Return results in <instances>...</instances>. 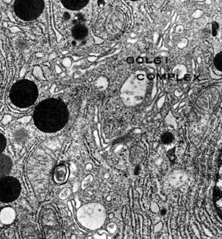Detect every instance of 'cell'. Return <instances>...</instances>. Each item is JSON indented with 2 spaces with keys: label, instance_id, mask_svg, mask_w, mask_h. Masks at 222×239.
Here are the masks:
<instances>
[{
  "label": "cell",
  "instance_id": "cell-1",
  "mask_svg": "<svg viewBox=\"0 0 222 239\" xmlns=\"http://www.w3.org/2000/svg\"><path fill=\"white\" fill-rule=\"evenodd\" d=\"M68 119L66 105L58 100L47 99L36 107L33 114L35 125L40 130L54 132L61 130Z\"/></svg>",
  "mask_w": 222,
  "mask_h": 239
},
{
  "label": "cell",
  "instance_id": "cell-2",
  "mask_svg": "<svg viewBox=\"0 0 222 239\" xmlns=\"http://www.w3.org/2000/svg\"><path fill=\"white\" fill-rule=\"evenodd\" d=\"M106 210L102 205L90 203L82 206L76 210L78 223L86 229L97 230L103 224L106 220Z\"/></svg>",
  "mask_w": 222,
  "mask_h": 239
},
{
  "label": "cell",
  "instance_id": "cell-3",
  "mask_svg": "<svg viewBox=\"0 0 222 239\" xmlns=\"http://www.w3.org/2000/svg\"><path fill=\"white\" fill-rule=\"evenodd\" d=\"M45 8L44 0H15V15L24 21H32L38 18Z\"/></svg>",
  "mask_w": 222,
  "mask_h": 239
},
{
  "label": "cell",
  "instance_id": "cell-4",
  "mask_svg": "<svg viewBox=\"0 0 222 239\" xmlns=\"http://www.w3.org/2000/svg\"><path fill=\"white\" fill-rule=\"evenodd\" d=\"M8 185V184L5 176L2 177L1 181H0V190H8L0 192H1V201H2V202L10 203L16 200L14 195L12 193V192H11V190L15 192H17L19 194L21 192V186H20L19 181L16 183L15 186L12 187L11 189L10 188L9 186Z\"/></svg>",
  "mask_w": 222,
  "mask_h": 239
},
{
  "label": "cell",
  "instance_id": "cell-5",
  "mask_svg": "<svg viewBox=\"0 0 222 239\" xmlns=\"http://www.w3.org/2000/svg\"><path fill=\"white\" fill-rule=\"evenodd\" d=\"M69 175L70 172L68 167L64 164H58L53 170V180L57 184L61 185L66 183L69 178Z\"/></svg>",
  "mask_w": 222,
  "mask_h": 239
},
{
  "label": "cell",
  "instance_id": "cell-6",
  "mask_svg": "<svg viewBox=\"0 0 222 239\" xmlns=\"http://www.w3.org/2000/svg\"><path fill=\"white\" fill-rule=\"evenodd\" d=\"M16 218V212L15 209L11 206L4 207L0 213V222L5 225L12 224Z\"/></svg>",
  "mask_w": 222,
  "mask_h": 239
},
{
  "label": "cell",
  "instance_id": "cell-7",
  "mask_svg": "<svg viewBox=\"0 0 222 239\" xmlns=\"http://www.w3.org/2000/svg\"><path fill=\"white\" fill-rule=\"evenodd\" d=\"M90 0H61V3L67 9L79 11L88 4Z\"/></svg>",
  "mask_w": 222,
  "mask_h": 239
},
{
  "label": "cell",
  "instance_id": "cell-8",
  "mask_svg": "<svg viewBox=\"0 0 222 239\" xmlns=\"http://www.w3.org/2000/svg\"><path fill=\"white\" fill-rule=\"evenodd\" d=\"M87 34H88V29L86 25L83 24H76L72 29V36L76 40H83L87 36Z\"/></svg>",
  "mask_w": 222,
  "mask_h": 239
},
{
  "label": "cell",
  "instance_id": "cell-9",
  "mask_svg": "<svg viewBox=\"0 0 222 239\" xmlns=\"http://www.w3.org/2000/svg\"><path fill=\"white\" fill-rule=\"evenodd\" d=\"M4 155L5 158L6 163H4L5 162L4 161V160L1 158V163H0V176H1V178L7 176L8 174H9L10 172L11 171L12 165H13L11 158L8 155L4 154Z\"/></svg>",
  "mask_w": 222,
  "mask_h": 239
},
{
  "label": "cell",
  "instance_id": "cell-10",
  "mask_svg": "<svg viewBox=\"0 0 222 239\" xmlns=\"http://www.w3.org/2000/svg\"><path fill=\"white\" fill-rule=\"evenodd\" d=\"M93 181V176L92 174H89L86 176L84 179L82 181L81 183V187L83 190H85L86 189H87V187L90 186V184L92 183V182Z\"/></svg>",
  "mask_w": 222,
  "mask_h": 239
},
{
  "label": "cell",
  "instance_id": "cell-11",
  "mask_svg": "<svg viewBox=\"0 0 222 239\" xmlns=\"http://www.w3.org/2000/svg\"><path fill=\"white\" fill-rule=\"evenodd\" d=\"M214 64L216 69L222 71V52H219L216 55L214 59Z\"/></svg>",
  "mask_w": 222,
  "mask_h": 239
},
{
  "label": "cell",
  "instance_id": "cell-12",
  "mask_svg": "<svg viewBox=\"0 0 222 239\" xmlns=\"http://www.w3.org/2000/svg\"><path fill=\"white\" fill-rule=\"evenodd\" d=\"M71 193H72V191H71L70 188L65 187V188H63V190H61L60 191L58 194V197L62 200H65L70 196Z\"/></svg>",
  "mask_w": 222,
  "mask_h": 239
},
{
  "label": "cell",
  "instance_id": "cell-13",
  "mask_svg": "<svg viewBox=\"0 0 222 239\" xmlns=\"http://www.w3.org/2000/svg\"><path fill=\"white\" fill-rule=\"evenodd\" d=\"M1 136V146H2V153H4V151H5L6 148V145H7V142H6V139L5 137V136L4 135L1 133L0 134Z\"/></svg>",
  "mask_w": 222,
  "mask_h": 239
},
{
  "label": "cell",
  "instance_id": "cell-14",
  "mask_svg": "<svg viewBox=\"0 0 222 239\" xmlns=\"http://www.w3.org/2000/svg\"><path fill=\"white\" fill-rule=\"evenodd\" d=\"M12 119V117L9 114H6L4 117L3 119L2 120V124H7Z\"/></svg>",
  "mask_w": 222,
  "mask_h": 239
},
{
  "label": "cell",
  "instance_id": "cell-15",
  "mask_svg": "<svg viewBox=\"0 0 222 239\" xmlns=\"http://www.w3.org/2000/svg\"><path fill=\"white\" fill-rule=\"evenodd\" d=\"M74 201H75V206H76V209H78L81 207V201H79V199H78V197L77 195L75 196V198H74Z\"/></svg>",
  "mask_w": 222,
  "mask_h": 239
},
{
  "label": "cell",
  "instance_id": "cell-16",
  "mask_svg": "<svg viewBox=\"0 0 222 239\" xmlns=\"http://www.w3.org/2000/svg\"><path fill=\"white\" fill-rule=\"evenodd\" d=\"M31 119V116H27V117H24L23 118L19 119V121H20L22 123H28L29 121H30Z\"/></svg>",
  "mask_w": 222,
  "mask_h": 239
},
{
  "label": "cell",
  "instance_id": "cell-17",
  "mask_svg": "<svg viewBox=\"0 0 222 239\" xmlns=\"http://www.w3.org/2000/svg\"><path fill=\"white\" fill-rule=\"evenodd\" d=\"M78 190V183H75L73 185V187H72V192L75 193L77 192V190Z\"/></svg>",
  "mask_w": 222,
  "mask_h": 239
},
{
  "label": "cell",
  "instance_id": "cell-18",
  "mask_svg": "<svg viewBox=\"0 0 222 239\" xmlns=\"http://www.w3.org/2000/svg\"><path fill=\"white\" fill-rule=\"evenodd\" d=\"M85 168H86V171H91L92 169V168H93V165L91 163H87L86 165V167H85Z\"/></svg>",
  "mask_w": 222,
  "mask_h": 239
},
{
  "label": "cell",
  "instance_id": "cell-19",
  "mask_svg": "<svg viewBox=\"0 0 222 239\" xmlns=\"http://www.w3.org/2000/svg\"><path fill=\"white\" fill-rule=\"evenodd\" d=\"M127 62L129 63H132L133 62V59L132 57H129V58H128V59H127Z\"/></svg>",
  "mask_w": 222,
  "mask_h": 239
},
{
  "label": "cell",
  "instance_id": "cell-20",
  "mask_svg": "<svg viewBox=\"0 0 222 239\" xmlns=\"http://www.w3.org/2000/svg\"><path fill=\"white\" fill-rule=\"evenodd\" d=\"M160 59H158V58H157V59H155V63H160Z\"/></svg>",
  "mask_w": 222,
  "mask_h": 239
},
{
  "label": "cell",
  "instance_id": "cell-21",
  "mask_svg": "<svg viewBox=\"0 0 222 239\" xmlns=\"http://www.w3.org/2000/svg\"><path fill=\"white\" fill-rule=\"evenodd\" d=\"M113 216H114V215H113V213H110V214L109 215V218H113Z\"/></svg>",
  "mask_w": 222,
  "mask_h": 239
},
{
  "label": "cell",
  "instance_id": "cell-22",
  "mask_svg": "<svg viewBox=\"0 0 222 239\" xmlns=\"http://www.w3.org/2000/svg\"><path fill=\"white\" fill-rule=\"evenodd\" d=\"M154 75H149L148 76V78L149 79H150V78H154Z\"/></svg>",
  "mask_w": 222,
  "mask_h": 239
},
{
  "label": "cell",
  "instance_id": "cell-23",
  "mask_svg": "<svg viewBox=\"0 0 222 239\" xmlns=\"http://www.w3.org/2000/svg\"><path fill=\"white\" fill-rule=\"evenodd\" d=\"M142 61H143V60L142 59H137V62H139V63H140V62H142Z\"/></svg>",
  "mask_w": 222,
  "mask_h": 239
},
{
  "label": "cell",
  "instance_id": "cell-24",
  "mask_svg": "<svg viewBox=\"0 0 222 239\" xmlns=\"http://www.w3.org/2000/svg\"><path fill=\"white\" fill-rule=\"evenodd\" d=\"M72 238H76V236H72Z\"/></svg>",
  "mask_w": 222,
  "mask_h": 239
},
{
  "label": "cell",
  "instance_id": "cell-25",
  "mask_svg": "<svg viewBox=\"0 0 222 239\" xmlns=\"http://www.w3.org/2000/svg\"><path fill=\"white\" fill-rule=\"evenodd\" d=\"M131 1H133V2H135V1H138V0H131Z\"/></svg>",
  "mask_w": 222,
  "mask_h": 239
}]
</instances>
